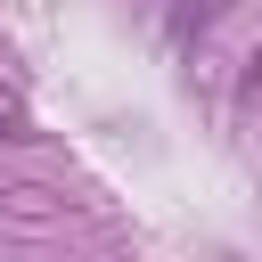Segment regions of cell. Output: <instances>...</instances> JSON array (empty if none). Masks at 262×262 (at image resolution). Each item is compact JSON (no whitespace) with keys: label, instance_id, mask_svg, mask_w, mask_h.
<instances>
[{"label":"cell","instance_id":"obj_1","mask_svg":"<svg viewBox=\"0 0 262 262\" xmlns=\"http://www.w3.org/2000/svg\"><path fill=\"white\" fill-rule=\"evenodd\" d=\"M0 131H16V115H8V106H0Z\"/></svg>","mask_w":262,"mask_h":262},{"label":"cell","instance_id":"obj_2","mask_svg":"<svg viewBox=\"0 0 262 262\" xmlns=\"http://www.w3.org/2000/svg\"><path fill=\"white\" fill-rule=\"evenodd\" d=\"M213 8H221V0H213Z\"/></svg>","mask_w":262,"mask_h":262}]
</instances>
